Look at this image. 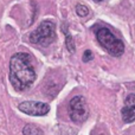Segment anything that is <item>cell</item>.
<instances>
[{
  "mask_svg": "<svg viewBox=\"0 0 135 135\" xmlns=\"http://www.w3.org/2000/svg\"><path fill=\"white\" fill-rule=\"evenodd\" d=\"M76 13L78 14L79 17H86L89 14V9H88V7L84 6V5L78 4L76 6Z\"/></svg>",
  "mask_w": 135,
  "mask_h": 135,
  "instance_id": "9c48e42d",
  "label": "cell"
},
{
  "mask_svg": "<svg viewBox=\"0 0 135 135\" xmlns=\"http://www.w3.org/2000/svg\"><path fill=\"white\" fill-rule=\"evenodd\" d=\"M65 45H66V49L69 50L70 52H75V43H74V39H72L71 35L66 31V36H65Z\"/></svg>",
  "mask_w": 135,
  "mask_h": 135,
  "instance_id": "ba28073f",
  "label": "cell"
},
{
  "mask_svg": "<svg viewBox=\"0 0 135 135\" xmlns=\"http://www.w3.org/2000/svg\"><path fill=\"white\" fill-rule=\"evenodd\" d=\"M101 135H103V134H101Z\"/></svg>",
  "mask_w": 135,
  "mask_h": 135,
  "instance_id": "7c38bea8",
  "label": "cell"
},
{
  "mask_svg": "<svg viewBox=\"0 0 135 135\" xmlns=\"http://www.w3.org/2000/svg\"><path fill=\"white\" fill-rule=\"evenodd\" d=\"M8 77L12 86L17 91H24L32 85L37 75L30 55L26 52H18L11 57Z\"/></svg>",
  "mask_w": 135,
  "mask_h": 135,
  "instance_id": "6da1fadb",
  "label": "cell"
},
{
  "mask_svg": "<svg viewBox=\"0 0 135 135\" xmlns=\"http://www.w3.org/2000/svg\"><path fill=\"white\" fill-rule=\"evenodd\" d=\"M70 119L76 123H82L89 116V110L83 96H75L69 103Z\"/></svg>",
  "mask_w": 135,
  "mask_h": 135,
  "instance_id": "277c9868",
  "label": "cell"
},
{
  "mask_svg": "<svg viewBox=\"0 0 135 135\" xmlns=\"http://www.w3.org/2000/svg\"><path fill=\"white\" fill-rule=\"evenodd\" d=\"M122 120L126 123H132L135 121V95L131 94L127 96L124 105L121 110Z\"/></svg>",
  "mask_w": 135,
  "mask_h": 135,
  "instance_id": "8992f818",
  "label": "cell"
},
{
  "mask_svg": "<svg viewBox=\"0 0 135 135\" xmlns=\"http://www.w3.org/2000/svg\"><path fill=\"white\" fill-rule=\"evenodd\" d=\"M97 40L102 47L114 57H120L124 51V45L119 38H116L113 32L107 27H101L96 32Z\"/></svg>",
  "mask_w": 135,
  "mask_h": 135,
  "instance_id": "7a4b0ae2",
  "label": "cell"
},
{
  "mask_svg": "<svg viewBox=\"0 0 135 135\" xmlns=\"http://www.w3.org/2000/svg\"><path fill=\"white\" fill-rule=\"evenodd\" d=\"M18 109L24 114L31 115V116H44L50 112V105L44 102L25 101L18 105Z\"/></svg>",
  "mask_w": 135,
  "mask_h": 135,
  "instance_id": "5b68a950",
  "label": "cell"
},
{
  "mask_svg": "<svg viewBox=\"0 0 135 135\" xmlns=\"http://www.w3.org/2000/svg\"><path fill=\"white\" fill-rule=\"evenodd\" d=\"M23 135H44L42 129L35 124H26L23 129Z\"/></svg>",
  "mask_w": 135,
  "mask_h": 135,
  "instance_id": "52a82bcc",
  "label": "cell"
},
{
  "mask_svg": "<svg viewBox=\"0 0 135 135\" xmlns=\"http://www.w3.org/2000/svg\"><path fill=\"white\" fill-rule=\"evenodd\" d=\"M93 58H94V56H93V52H91L90 50H86V51L83 54V62H89Z\"/></svg>",
  "mask_w": 135,
  "mask_h": 135,
  "instance_id": "30bf717a",
  "label": "cell"
},
{
  "mask_svg": "<svg viewBox=\"0 0 135 135\" xmlns=\"http://www.w3.org/2000/svg\"><path fill=\"white\" fill-rule=\"evenodd\" d=\"M94 1H96V2H100V1H103V0H94Z\"/></svg>",
  "mask_w": 135,
  "mask_h": 135,
  "instance_id": "8fae6325",
  "label": "cell"
},
{
  "mask_svg": "<svg viewBox=\"0 0 135 135\" xmlns=\"http://www.w3.org/2000/svg\"><path fill=\"white\" fill-rule=\"evenodd\" d=\"M56 25L51 20H45L30 35V42L40 46H47L56 40Z\"/></svg>",
  "mask_w": 135,
  "mask_h": 135,
  "instance_id": "3957f363",
  "label": "cell"
}]
</instances>
